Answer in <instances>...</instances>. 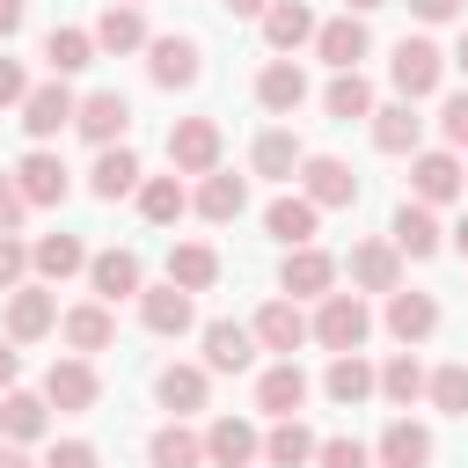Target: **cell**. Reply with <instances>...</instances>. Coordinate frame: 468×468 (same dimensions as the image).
Returning a JSON list of instances; mask_svg holds the SVG:
<instances>
[{"label":"cell","mask_w":468,"mask_h":468,"mask_svg":"<svg viewBox=\"0 0 468 468\" xmlns=\"http://www.w3.org/2000/svg\"><path fill=\"white\" fill-rule=\"evenodd\" d=\"M388 80H395L402 102H424V95L446 80V51H439L431 37H402V44L388 51Z\"/></svg>","instance_id":"cell-1"},{"label":"cell","mask_w":468,"mask_h":468,"mask_svg":"<svg viewBox=\"0 0 468 468\" xmlns=\"http://www.w3.org/2000/svg\"><path fill=\"white\" fill-rule=\"evenodd\" d=\"M307 336H314L322 351H358V344L373 336V314H366V300H358V292H322V307H314Z\"/></svg>","instance_id":"cell-2"},{"label":"cell","mask_w":468,"mask_h":468,"mask_svg":"<svg viewBox=\"0 0 468 468\" xmlns=\"http://www.w3.org/2000/svg\"><path fill=\"white\" fill-rule=\"evenodd\" d=\"M300 197H307L314 212H344V205H358V176H351V161H336V154H307V161H300Z\"/></svg>","instance_id":"cell-3"},{"label":"cell","mask_w":468,"mask_h":468,"mask_svg":"<svg viewBox=\"0 0 468 468\" xmlns=\"http://www.w3.org/2000/svg\"><path fill=\"white\" fill-rule=\"evenodd\" d=\"M373 51V29H366V15H329V22H314V58L322 66H336V73H358V58Z\"/></svg>","instance_id":"cell-4"},{"label":"cell","mask_w":468,"mask_h":468,"mask_svg":"<svg viewBox=\"0 0 468 468\" xmlns=\"http://www.w3.org/2000/svg\"><path fill=\"white\" fill-rule=\"evenodd\" d=\"M73 132H80V139H95V146H124V132H132V102H124L117 88L80 95V102H73Z\"/></svg>","instance_id":"cell-5"},{"label":"cell","mask_w":468,"mask_h":468,"mask_svg":"<svg viewBox=\"0 0 468 468\" xmlns=\"http://www.w3.org/2000/svg\"><path fill=\"white\" fill-rule=\"evenodd\" d=\"M146 73H154V88H197V73H205L197 37H146Z\"/></svg>","instance_id":"cell-6"},{"label":"cell","mask_w":468,"mask_h":468,"mask_svg":"<svg viewBox=\"0 0 468 468\" xmlns=\"http://www.w3.org/2000/svg\"><path fill=\"white\" fill-rule=\"evenodd\" d=\"M219 124L212 117H183L176 132H168V161H176V176H212L219 168Z\"/></svg>","instance_id":"cell-7"},{"label":"cell","mask_w":468,"mask_h":468,"mask_svg":"<svg viewBox=\"0 0 468 468\" xmlns=\"http://www.w3.org/2000/svg\"><path fill=\"white\" fill-rule=\"evenodd\" d=\"M58 329V292L51 285H15L7 292V344H37Z\"/></svg>","instance_id":"cell-8"},{"label":"cell","mask_w":468,"mask_h":468,"mask_svg":"<svg viewBox=\"0 0 468 468\" xmlns=\"http://www.w3.org/2000/svg\"><path fill=\"white\" fill-rule=\"evenodd\" d=\"M410 190H417V205H453L468 183H461V154L453 146H439V154H410Z\"/></svg>","instance_id":"cell-9"},{"label":"cell","mask_w":468,"mask_h":468,"mask_svg":"<svg viewBox=\"0 0 468 468\" xmlns=\"http://www.w3.org/2000/svg\"><path fill=\"white\" fill-rule=\"evenodd\" d=\"M278 285H285L292 300H322V292H336V256H329V249H314V241H300V249H285Z\"/></svg>","instance_id":"cell-10"},{"label":"cell","mask_w":468,"mask_h":468,"mask_svg":"<svg viewBox=\"0 0 468 468\" xmlns=\"http://www.w3.org/2000/svg\"><path fill=\"white\" fill-rule=\"evenodd\" d=\"M15 190H22V205H66L73 176H66V161H58L51 146H37V154H22V168H15Z\"/></svg>","instance_id":"cell-11"},{"label":"cell","mask_w":468,"mask_h":468,"mask_svg":"<svg viewBox=\"0 0 468 468\" xmlns=\"http://www.w3.org/2000/svg\"><path fill=\"white\" fill-rule=\"evenodd\" d=\"M88 285H95V300H102V307H117V300H139L146 271H139V256H132V249H102V256H88Z\"/></svg>","instance_id":"cell-12"},{"label":"cell","mask_w":468,"mask_h":468,"mask_svg":"<svg viewBox=\"0 0 468 468\" xmlns=\"http://www.w3.org/2000/svg\"><path fill=\"white\" fill-rule=\"evenodd\" d=\"M95 395H102V380H95V366L88 358H51V373H44V402L51 410H95Z\"/></svg>","instance_id":"cell-13"},{"label":"cell","mask_w":468,"mask_h":468,"mask_svg":"<svg viewBox=\"0 0 468 468\" xmlns=\"http://www.w3.org/2000/svg\"><path fill=\"white\" fill-rule=\"evenodd\" d=\"M431 424H417V417H395L388 431H380V446H373V461L380 468H431Z\"/></svg>","instance_id":"cell-14"},{"label":"cell","mask_w":468,"mask_h":468,"mask_svg":"<svg viewBox=\"0 0 468 468\" xmlns=\"http://www.w3.org/2000/svg\"><path fill=\"white\" fill-rule=\"evenodd\" d=\"M66 124H73V95H66V80H44V88L22 95V132H29V139H58Z\"/></svg>","instance_id":"cell-15"},{"label":"cell","mask_w":468,"mask_h":468,"mask_svg":"<svg viewBox=\"0 0 468 468\" xmlns=\"http://www.w3.org/2000/svg\"><path fill=\"white\" fill-rule=\"evenodd\" d=\"M388 241H395V256H439V241H446V227H439V212H431V205H417V197H402V212H395V227H388Z\"/></svg>","instance_id":"cell-16"},{"label":"cell","mask_w":468,"mask_h":468,"mask_svg":"<svg viewBox=\"0 0 468 468\" xmlns=\"http://www.w3.org/2000/svg\"><path fill=\"white\" fill-rule=\"evenodd\" d=\"M139 322H146L154 336H183V329L197 322V307H190L183 285H139Z\"/></svg>","instance_id":"cell-17"},{"label":"cell","mask_w":468,"mask_h":468,"mask_svg":"<svg viewBox=\"0 0 468 468\" xmlns=\"http://www.w3.org/2000/svg\"><path fill=\"white\" fill-rule=\"evenodd\" d=\"M58 336L73 344V358H88V351H110V336H117V314H110L102 300H80V307H66V314H58Z\"/></svg>","instance_id":"cell-18"},{"label":"cell","mask_w":468,"mask_h":468,"mask_svg":"<svg viewBox=\"0 0 468 468\" xmlns=\"http://www.w3.org/2000/svg\"><path fill=\"white\" fill-rule=\"evenodd\" d=\"M256 453H263V439H256L249 417H212V431H205V461L212 468H249Z\"/></svg>","instance_id":"cell-19"},{"label":"cell","mask_w":468,"mask_h":468,"mask_svg":"<svg viewBox=\"0 0 468 468\" xmlns=\"http://www.w3.org/2000/svg\"><path fill=\"white\" fill-rule=\"evenodd\" d=\"M431 329H439V300L395 285V292H388V336H395V344H424Z\"/></svg>","instance_id":"cell-20"},{"label":"cell","mask_w":468,"mask_h":468,"mask_svg":"<svg viewBox=\"0 0 468 468\" xmlns=\"http://www.w3.org/2000/svg\"><path fill=\"white\" fill-rule=\"evenodd\" d=\"M249 336H256L263 351H278V358H292V351L307 344V314H300L292 300H271V307H263V314L249 322Z\"/></svg>","instance_id":"cell-21"},{"label":"cell","mask_w":468,"mask_h":468,"mask_svg":"<svg viewBox=\"0 0 468 468\" xmlns=\"http://www.w3.org/2000/svg\"><path fill=\"white\" fill-rule=\"evenodd\" d=\"M256 366V336L241 322H205V373H249Z\"/></svg>","instance_id":"cell-22"},{"label":"cell","mask_w":468,"mask_h":468,"mask_svg":"<svg viewBox=\"0 0 468 468\" xmlns=\"http://www.w3.org/2000/svg\"><path fill=\"white\" fill-rule=\"evenodd\" d=\"M44 424H51V402H44V395H29V388H7V395H0V439H7V446L44 439Z\"/></svg>","instance_id":"cell-23"},{"label":"cell","mask_w":468,"mask_h":468,"mask_svg":"<svg viewBox=\"0 0 468 468\" xmlns=\"http://www.w3.org/2000/svg\"><path fill=\"white\" fill-rule=\"evenodd\" d=\"M256 102H263L271 117H292V110L307 102V73H300L292 58H271V66L256 73Z\"/></svg>","instance_id":"cell-24"},{"label":"cell","mask_w":468,"mask_h":468,"mask_svg":"<svg viewBox=\"0 0 468 468\" xmlns=\"http://www.w3.org/2000/svg\"><path fill=\"white\" fill-rule=\"evenodd\" d=\"M29 271H37L44 285H58V278L88 271V249H80V234H37V241H29Z\"/></svg>","instance_id":"cell-25"},{"label":"cell","mask_w":468,"mask_h":468,"mask_svg":"<svg viewBox=\"0 0 468 468\" xmlns=\"http://www.w3.org/2000/svg\"><path fill=\"white\" fill-rule=\"evenodd\" d=\"M351 285H358V292H395V285H402L395 241H358V249H351Z\"/></svg>","instance_id":"cell-26"},{"label":"cell","mask_w":468,"mask_h":468,"mask_svg":"<svg viewBox=\"0 0 468 468\" xmlns=\"http://www.w3.org/2000/svg\"><path fill=\"white\" fill-rule=\"evenodd\" d=\"M300 402H307V373H300L292 358L263 366V380H256V410H271V417H300Z\"/></svg>","instance_id":"cell-27"},{"label":"cell","mask_w":468,"mask_h":468,"mask_svg":"<svg viewBox=\"0 0 468 468\" xmlns=\"http://www.w3.org/2000/svg\"><path fill=\"white\" fill-rule=\"evenodd\" d=\"M263 44L285 58V51H300V44H314V15L300 7V0H271L263 7Z\"/></svg>","instance_id":"cell-28"},{"label":"cell","mask_w":468,"mask_h":468,"mask_svg":"<svg viewBox=\"0 0 468 468\" xmlns=\"http://www.w3.org/2000/svg\"><path fill=\"white\" fill-rule=\"evenodd\" d=\"M88 190H95L102 205H117L124 190H139V154H132V146H102L95 168H88Z\"/></svg>","instance_id":"cell-29"},{"label":"cell","mask_w":468,"mask_h":468,"mask_svg":"<svg viewBox=\"0 0 468 468\" xmlns=\"http://www.w3.org/2000/svg\"><path fill=\"white\" fill-rule=\"evenodd\" d=\"M417 139H424L417 102H388V110H373V146H380V154H417Z\"/></svg>","instance_id":"cell-30"},{"label":"cell","mask_w":468,"mask_h":468,"mask_svg":"<svg viewBox=\"0 0 468 468\" xmlns=\"http://www.w3.org/2000/svg\"><path fill=\"white\" fill-rule=\"evenodd\" d=\"M249 161H256V176H271V183H285V176H300V161H307V146L285 132V124H271L256 146H249Z\"/></svg>","instance_id":"cell-31"},{"label":"cell","mask_w":468,"mask_h":468,"mask_svg":"<svg viewBox=\"0 0 468 468\" xmlns=\"http://www.w3.org/2000/svg\"><path fill=\"white\" fill-rule=\"evenodd\" d=\"M212 227H227V219H241V205H249V183L241 176H227V168H212L205 183H197V197H190Z\"/></svg>","instance_id":"cell-32"},{"label":"cell","mask_w":468,"mask_h":468,"mask_svg":"<svg viewBox=\"0 0 468 468\" xmlns=\"http://www.w3.org/2000/svg\"><path fill=\"white\" fill-rule=\"evenodd\" d=\"M322 395H329V402H344V410H358V402L373 395V366H366L358 351H336V358H329V373H322Z\"/></svg>","instance_id":"cell-33"},{"label":"cell","mask_w":468,"mask_h":468,"mask_svg":"<svg viewBox=\"0 0 468 468\" xmlns=\"http://www.w3.org/2000/svg\"><path fill=\"white\" fill-rule=\"evenodd\" d=\"M95 51H139L146 44V22H139V7H124V0H110L102 15H95Z\"/></svg>","instance_id":"cell-34"},{"label":"cell","mask_w":468,"mask_h":468,"mask_svg":"<svg viewBox=\"0 0 468 468\" xmlns=\"http://www.w3.org/2000/svg\"><path fill=\"white\" fill-rule=\"evenodd\" d=\"M154 395H161V410H176V417L205 410V366H161V373H154Z\"/></svg>","instance_id":"cell-35"},{"label":"cell","mask_w":468,"mask_h":468,"mask_svg":"<svg viewBox=\"0 0 468 468\" xmlns=\"http://www.w3.org/2000/svg\"><path fill=\"white\" fill-rule=\"evenodd\" d=\"M314 446H322V439H314L300 417H278V424H271V439H263V461H271V468H307V461H314Z\"/></svg>","instance_id":"cell-36"},{"label":"cell","mask_w":468,"mask_h":468,"mask_svg":"<svg viewBox=\"0 0 468 468\" xmlns=\"http://www.w3.org/2000/svg\"><path fill=\"white\" fill-rule=\"evenodd\" d=\"M139 212H146L154 227H176V219L190 212V190H183L176 176H139Z\"/></svg>","instance_id":"cell-37"},{"label":"cell","mask_w":468,"mask_h":468,"mask_svg":"<svg viewBox=\"0 0 468 468\" xmlns=\"http://www.w3.org/2000/svg\"><path fill=\"white\" fill-rule=\"evenodd\" d=\"M314 205L307 197H271V212H263V227H271V241H285V249H300V241H314Z\"/></svg>","instance_id":"cell-38"},{"label":"cell","mask_w":468,"mask_h":468,"mask_svg":"<svg viewBox=\"0 0 468 468\" xmlns=\"http://www.w3.org/2000/svg\"><path fill=\"white\" fill-rule=\"evenodd\" d=\"M219 278V256L205 249V241H176L168 249V285H183V292H205Z\"/></svg>","instance_id":"cell-39"},{"label":"cell","mask_w":468,"mask_h":468,"mask_svg":"<svg viewBox=\"0 0 468 468\" xmlns=\"http://www.w3.org/2000/svg\"><path fill=\"white\" fill-rule=\"evenodd\" d=\"M373 395H388L395 410H410V402L424 395V366H417V351H395V358L373 373Z\"/></svg>","instance_id":"cell-40"},{"label":"cell","mask_w":468,"mask_h":468,"mask_svg":"<svg viewBox=\"0 0 468 468\" xmlns=\"http://www.w3.org/2000/svg\"><path fill=\"white\" fill-rule=\"evenodd\" d=\"M146 461H154V468H197V461H205V439L183 431V424H161V431L146 439Z\"/></svg>","instance_id":"cell-41"},{"label":"cell","mask_w":468,"mask_h":468,"mask_svg":"<svg viewBox=\"0 0 468 468\" xmlns=\"http://www.w3.org/2000/svg\"><path fill=\"white\" fill-rule=\"evenodd\" d=\"M44 58H51V80H66V73L95 66V37H88V29H51V37H44Z\"/></svg>","instance_id":"cell-42"},{"label":"cell","mask_w":468,"mask_h":468,"mask_svg":"<svg viewBox=\"0 0 468 468\" xmlns=\"http://www.w3.org/2000/svg\"><path fill=\"white\" fill-rule=\"evenodd\" d=\"M322 110H329L336 124H351V117H373V88H366V73H336V80L322 88Z\"/></svg>","instance_id":"cell-43"},{"label":"cell","mask_w":468,"mask_h":468,"mask_svg":"<svg viewBox=\"0 0 468 468\" xmlns=\"http://www.w3.org/2000/svg\"><path fill=\"white\" fill-rule=\"evenodd\" d=\"M424 395H431V410H446V417H468V366L453 358V366L424 373Z\"/></svg>","instance_id":"cell-44"},{"label":"cell","mask_w":468,"mask_h":468,"mask_svg":"<svg viewBox=\"0 0 468 468\" xmlns=\"http://www.w3.org/2000/svg\"><path fill=\"white\" fill-rule=\"evenodd\" d=\"M29 285V241L22 234H0V292Z\"/></svg>","instance_id":"cell-45"},{"label":"cell","mask_w":468,"mask_h":468,"mask_svg":"<svg viewBox=\"0 0 468 468\" xmlns=\"http://www.w3.org/2000/svg\"><path fill=\"white\" fill-rule=\"evenodd\" d=\"M366 461H373V453H366L358 439H322V446H314V468H366Z\"/></svg>","instance_id":"cell-46"},{"label":"cell","mask_w":468,"mask_h":468,"mask_svg":"<svg viewBox=\"0 0 468 468\" xmlns=\"http://www.w3.org/2000/svg\"><path fill=\"white\" fill-rule=\"evenodd\" d=\"M44 468H102V453H95L88 439H58V446L44 453Z\"/></svg>","instance_id":"cell-47"},{"label":"cell","mask_w":468,"mask_h":468,"mask_svg":"<svg viewBox=\"0 0 468 468\" xmlns=\"http://www.w3.org/2000/svg\"><path fill=\"white\" fill-rule=\"evenodd\" d=\"M439 132H446V146H468V88H461V95H446V110H439Z\"/></svg>","instance_id":"cell-48"},{"label":"cell","mask_w":468,"mask_h":468,"mask_svg":"<svg viewBox=\"0 0 468 468\" xmlns=\"http://www.w3.org/2000/svg\"><path fill=\"white\" fill-rule=\"evenodd\" d=\"M22 212H29V205H22L15 176H0V234H15V227H22Z\"/></svg>","instance_id":"cell-49"},{"label":"cell","mask_w":468,"mask_h":468,"mask_svg":"<svg viewBox=\"0 0 468 468\" xmlns=\"http://www.w3.org/2000/svg\"><path fill=\"white\" fill-rule=\"evenodd\" d=\"M22 95H29V73H22L15 58H0V110H7V102H22Z\"/></svg>","instance_id":"cell-50"},{"label":"cell","mask_w":468,"mask_h":468,"mask_svg":"<svg viewBox=\"0 0 468 468\" xmlns=\"http://www.w3.org/2000/svg\"><path fill=\"white\" fill-rule=\"evenodd\" d=\"M410 15H417V22H453L461 0H410Z\"/></svg>","instance_id":"cell-51"},{"label":"cell","mask_w":468,"mask_h":468,"mask_svg":"<svg viewBox=\"0 0 468 468\" xmlns=\"http://www.w3.org/2000/svg\"><path fill=\"white\" fill-rule=\"evenodd\" d=\"M15 373H22V351H15V344H0V395L15 388Z\"/></svg>","instance_id":"cell-52"},{"label":"cell","mask_w":468,"mask_h":468,"mask_svg":"<svg viewBox=\"0 0 468 468\" xmlns=\"http://www.w3.org/2000/svg\"><path fill=\"white\" fill-rule=\"evenodd\" d=\"M22 29V0H0V37H15Z\"/></svg>","instance_id":"cell-53"},{"label":"cell","mask_w":468,"mask_h":468,"mask_svg":"<svg viewBox=\"0 0 468 468\" xmlns=\"http://www.w3.org/2000/svg\"><path fill=\"white\" fill-rule=\"evenodd\" d=\"M227 7H234V15H256V22H263V7H271V0H227Z\"/></svg>","instance_id":"cell-54"},{"label":"cell","mask_w":468,"mask_h":468,"mask_svg":"<svg viewBox=\"0 0 468 468\" xmlns=\"http://www.w3.org/2000/svg\"><path fill=\"white\" fill-rule=\"evenodd\" d=\"M0 468H29V461H22V446H0Z\"/></svg>","instance_id":"cell-55"},{"label":"cell","mask_w":468,"mask_h":468,"mask_svg":"<svg viewBox=\"0 0 468 468\" xmlns=\"http://www.w3.org/2000/svg\"><path fill=\"white\" fill-rule=\"evenodd\" d=\"M373 7H388V0H344V15H373Z\"/></svg>","instance_id":"cell-56"},{"label":"cell","mask_w":468,"mask_h":468,"mask_svg":"<svg viewBox=\"0 0 468 468\" xmlns=\"http://www.w3.org/2000/svg\"><path fill=\"white\" fill-rule=\"evenodd\" d=\"M446 66H461V73H468V29H461V44H453V58H446Z\"/></svg>","instance_id":"cell-57"},{"label":"cell","mask_w":468,"mask_h":468,"mask_svg":"<svg viewBox=\"0 0 468 468\" xmlns=\"http://www.w3.org/2000/svg\"><path fill=\"white\" fill-rule=\"evenodd\" d=\"M453 249H461V256H468V212H461V227H453Z\"/></svg>","instance_id":"cell-58"},{"label":"cell","mask_w":468,"mask_h":468,"mask_svg":"<svg viewBox=\"0 0 468 468\" xmlns=\"http://www.w3.org/2000/svg\"><path fill=\"white\" fill-rule=\"evenodd\" d=\"M461 183H468V168H461Z\"/></svg>","instance_id":"cell-59"},{"label":"cell","mask_w":468,"mask_h":468,"mask_svg":"<svg viewBox=\"0 0 468 468\" xmlns=\"http://www.w3.org/2000/svg\"><path fill=\"white\" fill-rule=\"evenodd\" d=\"M124 7H139V0H124Z\"/></svg>","instance_id":"cell-60"}]
</instances>
